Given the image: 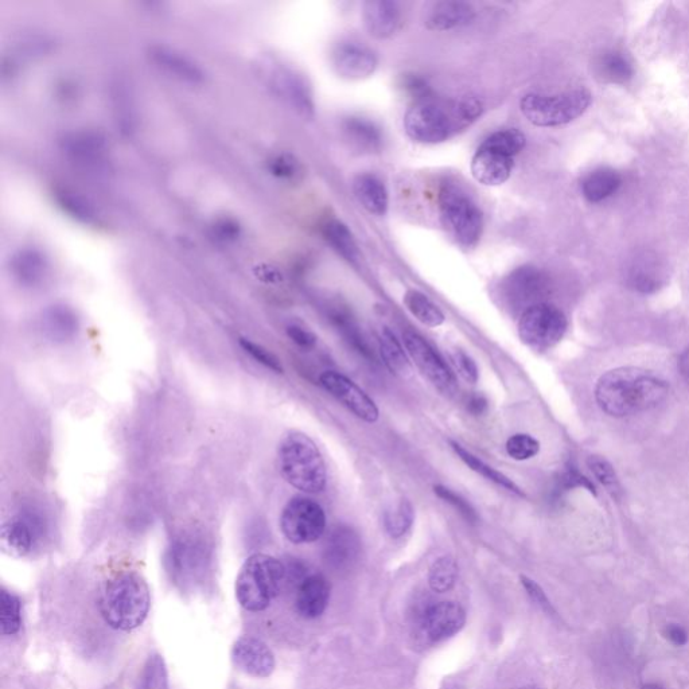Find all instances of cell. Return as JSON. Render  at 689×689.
Segmentation results:
<instances>
[{
    "label": "cell",
    "instance_id": "obj_4",
    "mask_svg": "<svg viewBox=\"0 0 689 689\" xmlns=\"http://www.w3.org/2000/svg\"><path fill=\"white\" fill-rule=\"evenodd\" d=\"M280 473L303 493H321L328 481L325 459L313 439L301 431H288L278 449Z\"/></svg>",
    "mask_w": 689,
    "mask_h": 689
},
{
    "label": "cell",
    "instance_id": "obj_48",
    "mask_svg": "<svg viewBox=\"0 0 689 689\" xmlns=\"http://www.w3.org/2000/svg\"><path fill=\"white\" fill-rule=\"evenodd\" d=\"M212 233L214 239L221 241V243L231 244L236 243L243 235V227L233 217L224 216L214 220Z\"/></svg>",
    "mask_w": 689,
    "mask_h": 689
},
{
    "label": "cell",
    "instance_id": "obj_36",
    "mask_svg": "<svg viewBox=\"0 0 689 689\" xmlns=\"http://www.w3.org/2000/svg\"><path fill=\"white\" fill-rule=\"evenodd\" d=\"M450 443L451 447H453V450L455 451V454H457L458 457L461 458V461L466 463L471 470L476 471L477 474H480V476L486 478V480L494 482V484L501 486V488L516 494V496L524 497L523 490H521L519 486H517L515 482L511 480V478L506 477L505 474L501 473V471L493 469L492 466L486 465L484 461H481V459L476 457V455L471 454L470 451L465 449V447H462L455 442Z\"/></svg>",
    "mask_w": 689,
    "mask_h": 689
},
{
    "label": "cell",
    "instance_id": "obj_1",
    "mask_svg": "<svg viewBox=\"0 0 689 689\" xmlns=\"http://www.w3.org/2000/svg\"><path fill=\"white\" fill-rule=\"evenodd\" d=\"M668 393L667 381L656 373L624 367L613 369L599 379L595 399L607 415L624 418L660 406Z\"/></svg>",
    "mask_w": 689,
    "mask_h": 689
},
{
    "label": "cell",
    "instance_id": "obj_34",
    "mask_svg": "<svg viewBox=\"0 0 689 689\" xmlns=\"http://www.w3.org/2000/svg\"><path fill=\"white\" fill-rule=\"evenodd\" d=\"M380 352L385 367L389 372L402 379H407L412 375V365L404 352L402 344L397 340L395 334L388 328L381 330Z\"/></svg>",
    "mask_w": 689,
    "mask_h": 689
},
{
    "label": "cell",
    "instance_id": "obj_32",
    "mask_svg": "<svg viewBox=\"0 0 689 689\" xmlns=\"http://www.w3.org/2000/svg\"><path fill=\"white\" fill-rule=\"evenodd\" d=\"M622 177L611 167H598L582 179L580 189L587 201L601 202L613 196L621 188Z\"/></svg>",
    "mask_w": 689,
    "mask_h": 689
},
{
    "label": "cell",
    "instance_id": "obj_23",
    "mask_svg": "<svg viewBox=\"0 0 689 689\" xmlns=\"http://www.w3.org/2000/svg\"><path fill=\"white\" fill-rule=\"evenodd\" d=\"M61 149L68 157L87 165L101 162L107 153L108 142L103 132L85 128L64 135Z\"/></svg>",
    "mask_w": 689,
    "mask_h": 689
},
{
    "label": "cell",
    "instance_id": "obj_39",
    "mask_svg": "<svg viewBox=\"0 0 689 689\" xmlns=\"http://www.w3.org/2000/svg\"><path fill=\"white\" fill-rule=\"evenodd\" d=\"M459 568L451 556H442L432 563L428 572V585L435 593L443 594L450 591L457 583Z\"/></svg>",
    "mask_w": 689,
    "mask_h": 689
},
{
    "label": "cell",
    "instance_id": "obj_22",
    "mask_svg": "<svg viewBox=\"0 0 689 689\" xmlns=\"http://www.w3.org/2000/svg\"><path fill=\"white\" fill-rule=\"evenodd\" d=\"M41 521L37 516L18 515L6 521L2 528V544L7 554L22 558L33 550L41 535Z\"/></svg>",
    "mask_w": 689,
    "mask_h": 689
},
{
    "label": "cell",
    "instance_id": "obj_14",
    "mask_svg": "<svg viewBox=\"0 0 689 689\" xmlns=\"http://www.w3.org/2000/svg\"><path fill=\"white\" fill-rule=\"evenodd\" d=\"M334 72L341 79L361 81L371 77L379 60L371 48L354 41L338 42L330 56Z\"/></svg>",
    "mask_w": 689,
    "mask_h": 689
},
{
    "label": "cell",
    "instance_id": "obj_8",
    "mask_svg": "<svg viewBox=\"0 0 689 689\" xmlns=\"http://www.w3.org/2000/svg\"><path fill=\"white\" fill-rule=\"evenodd\" d=\"M567 326V318L562 310L550 303H539L521 314L520 340L535 352H546L562 341Z\"/></svg>",
    "mask_w": 689,
    "mask_h": 689
},
{
    "label": "cell",
    "instance_id": "obj_40",
    "mask_svg": "<svg viewBox=\"0 0 689 689\" xmlns=\"http://www.w3.org/2000/svg\"><path fill=\"white\" fill-rule=\"evenodd\" d=\"M482 144L516 158L524 150L527 138L523 132L516 130V128H506V130L493 132Z\"/></svg>",
    "mask_w": 689,
    "mask_h": 689
},
{
    "label": "cell",
    "instance_id": "obj_55",
    "mask_svg": "<svg viewBox=\"0 0 689 689\" xmlns=\"http://www.w3.org/2000/svg\"><path fill=\"white\" fill-rule=\"evenodd\" d=\"M664 637L667 638L669 642H671L672 645L675 646H684L687 645L688 642V633L687 630L683 628L681 625L677 624H669L665 626L664 629Z\"/></svg>",
    "mask_w": 689,
    "mask_h": 689
},
{
    "label": "cell",
    "instance_id": "obj_26",
    "mask_svg": "<svg viewBox=\"0 0 689 689\" xmlns=\"http://www.w3.org/2000/svg\"><path fill=\"white\" fill-rule=\"evenodd\" d=\"M341 127L346 142L360 153H377L383 147V132L372 120L361 116H349L342 122Z\"/></svg>",
    "mask_w": 689,
    "mask_h": 689
},
{
    "label": "cell",
    "instance_id": "obj_12",
    "mask_svg": "<svg viewBox=\"0 0 689 689\" xmlns=\"http://www.w3.org/2000/svg\"><path fill=\"white\" fill-rule=\"evenodd\" d=\"M466 624V611L457 602L434 603L420 617V633L432 644L454 637Z\"/></svg>",
    "mask_w": 689,
    "mask_h": 689
},
{
    "label": "cell",
    "instance_id": "obj_35",
    "mask_svg": "<svg viewBox=\"0 0 689 689\" xmlns=\"http://www.w3.org/2000/svg\"><path fill=\"white\" fill-rule=\"evenodd\" d=\"M322 235L328 241L330 247L341 255L349 263L360 262L361 253L356 240L344 223L338 220H330L323 225Z\"/></svg>",
    "mask_w": 689,
    "mask_h": 689
},
{
    "label": "cell",
    "instance_id": "obj_57",
    "mask_svg": "<svg viewBox=\"0 0 689 689\" xmlns=\"http://www.w3.org/2000/svg\"><path fill=\"white\" fill-rule=\"evenodd\" d=\"M679 367L681 375L685 377V380L689 381V349L681 356Z\"/></svg>",
    "mask_w": 689,
    "mask_h": 689
},
{
    "label": "cell",
    "instance_id": "obj_19",
    "mask_svg": "<svg viewBox=\"0 0 689 689\" xmlns=\"http://www.w3.org/2000/svg\"><path fill=\"white\" fill-rule=\"evenodd\" d=\"M362 21L369 35L377 40H387L402 27V9L389 0H368L362 7Z\"/></svg>",
    "mask_w": 689,
    "mask_h": 689
},
{
    "label": "cell",
    "instance_id": "obj_33",
    "mask_svg": "<svg viewBox=\"0 0 689 689\" xmlns=\"http://www.w3.org/2000/svg\"><path fill=\"white\" fill-rule=\"evenodd\" d=\"M79 318L65 305L50 306L44 314V329L53 341H68L79 332Z\"/></svg>",
    "mask_w": 689,
    "mask_h": 689
},
{
    "label": "cell",
    "instance_id": "obj_18",
    "mask_svg": "<svg viewBox=\"0 0 689 689\" xmlns=\"http://www.w3.org/2000/svg\"><path fill=\"white\" fill-rule=\"evenodd\" d=\"M515 169V158L481 144L471 159V174L485 186L505 184Z\"/></svg>",
    "mask_w": 689,
    "mask_h": 689
},
{
    "label": "cell",
    "instance_id": "obj_46",
    "mask_svg": "<svg viewBox=\"0 0 689 689\" xmlns=\"http://www.w3.org/2000/svg\"><path fill=\"white\" fill-rule=\"evenodd\" d=\"M506 451L515 461H527L539 454L540 443L528 434H516L506 441Z\"/></svg>",
    "mask_w": 689,
    "mask_h": 689
},
{
    "label": "cell",
    "instance_id": "obj_11",
    "mask_svg": "<svg viewBox=\"0 0 689 689\" xmlns=\"http://www.w3.org/2000/svg\"><path fill=\"white\" fill-rule=\"evenodd\" d=\"M501 291L509 306L525 311L543 303V298L550 291V280L539 268L524 266L508 275L502 283Z\"/></svg>",
    "mask_w": 689,
    "mask_h": 689
},
{
    "label": "cell",
    "instance_id": "obj_10",
    "mask_svg": "<svg viewBox=\"0 0 689 689\" xmlns=\"http://www.w3.org/2000/svg\"><path fill=\"white\" fill-rule=\"evenodd\" d=\"M209 562V548L200 537H178L167 551L166 563L171 578L184 587L201 582L208 570Z\"/></svg>",
    "mask_w": 689,
    "mask_h": 689
},
{
    "label": "cell",
    "instance_id": "obj_38",
    "mask_svg": "<svg viewBox=\"0 0 689 689\" xmlns=\"http://www.w3.org/2000/svg\"><path fill=\"white\" fill-rule=\"evenodd\" d=\"M414 520V506L404 498V500L399 501V504L384 513L383 523L385 532L392 539H400V537L410 531Z\"/></svg>",
    "mask_w": 689,
    "mask_h": 689
},
{
    "label": "cell",
    "instance_id": "obj_42",
    "mask_svg": "<svg viewBox=\"0 0 689 689\" xmlns=\"http://www.w3.org/2000/svg\"><path fill=\"white\" fill-rule=\"evenodd\" d=\"M587 466L593 471L594 477L601 482L606 492L609 493L614 500H621V482L618 480L617 473H615L611 463L606 461L605 458L598 457V455H591V457L587 459Z\"/></svg>",
    "mask_w": 689,
    "mask_h": 689
},
{
    "label": "cell",
    "instance_id": "obj_13",
    "mask_svg": "<svg viewBox=\"0 0 689 689\" xmlns=\"http://www.w3.org/2000/svg\"><path fill=\"white\" fill-rule=\"evenodd\" d=\"M319 381L330 395L340 400L358 419L367 423H376L379 420L380 411L376 403L348 377L338 372L326 371L319 377Z\"/></svg>",
    "mask_w": 689,
    "mask_h": 689
},
{
    "label": "cell",
    "instance_id": "obj_47",
    "mask_svg": "<svg viewBox=\"0 0 689 689\" xmlns=\"http://www.w3.org/2000/svg\"><path fill=\"white\" fill-rule=\"evenodd\" d=\"M240 345L245 353H248L253 360L259 362L264 368L270 369V371L275 373H283V367L280 364L279 358L274 353H271L270 350L263 348L262 345L255 344L251 340H247V338H240Z\"/></svg>",
    "mask_w": 689,
    "mask_h": 689
},
{
    "label": "cell",
    "instance_id": "obj_54",
    "mask_svg": "<svg viewBox=\"0 0 689 689\" xmlns=\"http://www.w3.org/2000/svg\"><path fill=\"white\" fill-rule=\"evenodd\" d=\"M256 278L262 280L264 283L278 284L283 282V274L278 270V268L268 266V264H260V266L255 267Z\"/></svg>",
    "mask_w": 689,
    "mask_h": 689
},
{
    "label": "cell",
    "instance_id": "obj_16",
    "mask_svg": "<svg viewBox=\"0 0 689 689\" xmlns=\"http://www.w3.org/2000/svg\"><path fill=\"white\" fill-rule=\"evenodd\" d=\"M272 89L276 95L287 101L299 115L311 118L314 115V100L310 85L305 77L287 66H278L271 73Z\"/></svg>",
    "mask_w": 689,
    "mask_h": 689
},
{
    "label": "cell",
    "instance_id": "obj_59",
    "mask_svg": "<svg viewBox=\"0 0 689 689\" xmlns=\"http://www.w3.org/2000/svg\"><path fill=\"white\" fill-rule=\"evenodd\" d=\"M517 689H541V688L533 687V685H529V687H523V688H517Z\"/></svg>",
    "mask_w": 689,
    "mask_h": 689
},
{
    "label": "cell",
    "instance_id": "obj_51",
    "mask_svg": "<svg viewBox=\"0 0 689 689\" xmlns=\"http://www.w3.org/2000/svg\"><path fill=\"white\" fill-rule=\"evenodd\" d=\"M520 580L521 585L524 586L529 598H531L532 601L544 611V613L556 615V611L554 606H552L550 599H548L546 593H544L543 589L537 585L535 580L529 579L528 576L525 575H521Z\"/></svg>",
    "mask_w": 689,
    "mask_h": 689
},
{
    "label": "cell",
    "instance_id": "obj_53",
    "mask_svg": "<svg viewBox=\"0 0 689 689\" xmlns=\"http://www.w3.org/2000/svg\"><path fill=\"white\" fill-rule=\"evenodd\" d=\"M287 336L291 338L294 344L301 346L303 349H313L317 345V336L309 332V330L301 328V326H288Z\"/></svg>",
    "mask_w": 689,
    "mask_h": 689
},
{
    "label": "cell",
    "instance_id": "obj_31",
    "mask_svg": "<svg viewBox=\"0 0 689 689\" xmlns=\"http://www.w3.org/2000/svg\"><path fill=\"white\" fill-rule=\"evenodd\" d=\"M54 202L58 209L66 214L69 219L77 221L79 224L95 227L100 224L99 213L95 206L77 192L68 188H56L53 190Z\"/></svg>",
    "mask_w": 689,
    "mask_h": 689
},
{
    "label": "cell",
    "instance_id": "obj_6",
    "mask_svg": "<svg viewBox=\"0 0 689 689\" xmlns=\"http://www.w3.org/2000/svg\"><path fill=\"white\" fill-rule=\"evenodd\" d=\"M443 227L458 244L476 247L484 229L480 206L455 182H445L438 194Z\"/></svg>",
    "mask_w": 689,
    "mask_h": 689
},
{
    "label": "cell",
    "instance_id": "obj_49",
    "mask_svg": "<svg viewBox=\"0 0 689 689\" xmlns=\"http://www.w3.org/2000/svg\"><path fill=\"white\" fill-rule=\"evenodd\" d=\"M434 492L441 500L447 502V504L453 505L469 523H477V513L465 498L443 485H435Z\"/></svg>",
    "mask_w": 689,
    "mask_h": 689
},
{
    "label": "cell",
    "instance_id": "obj_2",
    "mask_svg": "<svg viewBox=\"0 0 689 689\" xmlns=\"http://www.w3.org/2000/svg\"><path fill=\"white\" fill-rule=\"evenodd\" d=\"M484 112L477 97H455L414 104L404 116V130L416 143L439 144L473 126Z\"/></svg>",
    "mask_w": 689,
    "mask_h": 689
},
{
    "label": "cell",
    "instance_id": "obj_17",
    "mask_svg": "<svg viewBox=\"0 0 689 689\" xmlns=\"http://www.w3.org/2000/svg\"><path fill=\"white\" fill-rule=\"evenodd\" d=\"M232 659L236 667L249 676L264 679L275 671L274 653L259 638H239L233 645Z\"/></svg>",
    "mask_w": 689,
    "mask_h": 689
},
{
    "label": "cell",
    "instance_id": "obj_9",
    "mask_svg": "<svg viewBox=\"0 0 689 689\" xmlns=\"http://www.w3.org/2000/svg\"><path fill=\"white\" fill-rule=\"evenodd\" d=\"M280 529L291 543H314L325 533V511L317 501L311 498L301 496L291 498L280 516Z\"/></svg>",
    "mask_w": 689,
    "mask_h": 689
},
{
    "label": "cell",
    "instance_id": "obj_7",
    "mask_svg": "<svg viewBox=\"0 0 689 689\" xmlns=\"http://www.w3.org/2000/svg\"><path fill=\"white\" fill-rule=\"evenodd\" d=\"M591 100L593 97L585 88L572 89L559 95L529 93L521 99L520 110L533 126L559 127L585 114Z\"/></svg>",
    "mask_w": 689,
    "mask_h": 689
},
{
    "label": "cell",
    "instance_id": "obj_27",
    "mask_svg": "<svg viewBox=\"0 0 689 689\" xmlns=\"http://www.w3.org/2000/svg\"><path fill=\"white\" fill-rule=\"evenodd\" d=\"M628 282L638 293H656L665 282V272L660 260L650 253L638 256L629 268Z\"/></svg>",
    "mask_w": 689,
    "mask_h": 689
},
{
    "label": "cell",
    "instance_id": "obj_37",
    "mask_svg": "<svg viewBox=\"0 0 689 689\" xmlns=\"http://www.w3.org/2000/svg\"><path fill=\"white\" fill-rule=\"evenodd\" d=\"M404 305L427 328H439L446 321L443 311L427 295L418 290L407 291L404 295Z\"/></svg>",
    "mask_w": 689,
    "mask_h": 689
},
{
    "label": "cell",
    "instance_id": "obj_28",
    "mask_svg": "<svg viewBox=\"0 0 689 689\" xmlns=\"http://www.w3.org/2000/svg\"><path fill=\"white\" fill-rule=\"evenodd\" d=\"M353 190L362 208L373 216H384L389 205L388 190L376 174H358L353 181Z\"/></svg>",
    "mask_w": 689,
    "mask_h": 689
},
{
    "label": "cell",
    "instance_id": "obj_15",
    "mask_svg": "<svg viewBox=\"0 0 689 689\" xmlns=\"http://www.w3.org/2000/svg\"><path fill=\"white\" fill-rule=\"evenodd\" d=\"M403 342L408 356L435 387L446 392L455 387L453 372L423 337L414 332H406L403 334Z\"/></svg>",
    "mask_w": 689,
    "mask_h": 689
},
{
    "label": "cell",
    "instance_id": "obj_44",
    "mask_svg": "<svg viewBox=\"0 0 689 689\" xmlns=\"http://www.w3.org/2000/svg\"><path fill=\"white\" fill-rule=\"evenodd\" d=\"M267 169L272 177L282 181H295L301 177L302 166L294 155L282 153L268 159Z\"/></svg>",
    "mask_w": 689,
    "mask_h": 689
},
{
    "label": "cell",
    "instance_id": "obj_56",
    "mask_svg": "<svg viewBox=\"0 0 689 689\" xmlns=\"http://www.w3.org/2000/svg\"><path fill=\"white\" fill-rule=\"evenodd\" d=\"M488 407V400H486L485 396L480 395V393L471 396L469 402H467V411L474 416L484 415L485 412L488 411Z\"/></svg>",
    "mask_w": 689,
    "mask_h": 689
},
{
    "label": "cell",
    "instance_id": "obj_58",
    "mask_svg": "<svg viewBox=\"0 0 689 689\" xmlns=\"http://www.w3.org/2000/svg\"><path fill=\"white\" fill-rule=\"evenodd\" d=\"M642 689H665V688L663 687V685H661L659 683H649V684L644 685V687H642Z\"/></svg>",
    "mask_w": 689,
    "mask_h": 689
},
{
    "label": "cell",
    "instance_id": "obj_20",
    "mask_svg": "<svg viewBox=\"0 0 689 689\" xmlns=\"http://www.w3.org/2000/svg\"><path fill=\"white\" fill-rule=\"evenodd\" d=\"M150 58L159 69L182 83L193 85L204 83V69L177 49L166 45H155L150 49Z\"/></svg>",
    "mask_w": 689,
    "mask_h": 689
},
{
    "label": "cell",
    "instance_id": "obj_50",
    "mask_svg": "<svg viewBox=\"0 0 689 689\" xmlns=\"http://www.w3.org/2000/svg\"><path fill=\"white\" fill-rule=\"evenodd\" d=\"M453 362L459 375L466 381H469V383H477L478 379H480V371H478L476 361L469 354L463 352V350H455Z\"/></svg>",
    "mask_w": 689,
    "mask_h": 689
},
{
    "label": "cell",
    "instance_id": "obj_45",
    "mask_svg": "<svg viewBox=\"0 0 689 689\" xmlns=\"http://www.w3.org/2000/svg\"><path fill=\"white\" fill-rule=\"evenodd\" d=\"M397 87L403 92L404 96L414 101V104L422 103V101L435 97L427 80L419 75H415V73H406V75L400 76L399 81H397Z\"/></svg>",
    "mask_w": 689,
    "mask_h": 689
},
{
    "label": "cell",
    "instance_id": "obj_3",
    "mask_svg": "<svg viewBox=\"0 0 689 689\" xmlns=\"http://www.w3.org/2000/svg\"><path fill=\"white\" fill-rule=\"evenodd\" d=\"M150 589L143 576L124 571L105 583L99 597L101 617L111 628L130 632L139 628L149 614Z\"/></svg>",
    "mask_w": 689,
    "mask_h": 689
},
{
    "label": "cell",
    "instance_id": "obj_25",
    "mask_svg": "<svg viewBox=\"0 0 689 689\" xmlns=\"http://www.w3.org/2000/svg\"><path fill=\"white\" fill-rule=\"evenodd\" d=\"M330 583L325 576L314 574L307 576L299 585L295 606L298 613L307 620L321 617L329 605Z\"/></svg>",
    "mask_w": 689,
    "mask_h": 689
},
{
    "label": "cell",
    "instance_id": "obj_5",
    "mask_svg": "<svg viewBox=\"0 0 689 689\" xmlns=\"http://www.w3.org/2000/svg\"><path fill=\"white\" fill-rule=\"evenodd\" d=\"M286 576V567L274 556H249L236 579L237 601L248 611L266 610L282 591Z\"/></svg>",
    "mask_w": 689,
    "mask_h": 689
},
{
    "label": "cell",
    "instance_id": "obj_52",
    "mask_svg": "<svg viewBox=\"0 0 689 689\" xmlns=\"http://www.w3.org/2000/svg\"><path fill=\"white\" fill-rule=\"evenodd\" d=\"M560 488L563 490L585 488L589 490L590 493H593L594 496H597L595 486L591 484L589 478H586L583 474H580L578 470L574 469H568L566 473L563 474L562 478H560Z\"/></svg>",
    "mask_w": 689,
    "mask_h": 689
},
{
    "label": "cell",
    "instance_id": "obj_29",
    "mask_svg": "<svg viewBox=\"0 0 689 689\" xmlns=\"http://www.w3.org/2000/svg\"><path fill=\"white\" fill-rule=\"evenodd\" d=\"M595 76L602 83L626 84L633 79L632 58L621 50H605L594 61Z\"/></svg>",
    "mask_w": 689,
    "mask_h": 689
},
{
    "label": "cell",
    "instance_id": "obj_21",
    "mask_svg": "<svg viewBox=\"0 0 689 689\" xmlns=\"http://www.w3.org/2000/svg\"><path fill=\"white\" fill-rule=\"evenodd\" d=\"M49 270L48 256L37 247H22L10 259L11 276L25 288L41 286Z\"/></svg>",
    "mask_w": 689,
    "mask_h": 689
},
{
    "label": "cell",
    "instance_id": "obj_24",
    "mask_svg": "<svg viewBox=\"0 0 689 689\" xmlns=\"http://www.w3.org/2000/svg\"><path fill=\"white\" fill-rule=\"evenodd\" d=\"M476 18L474 7L465 2L432 3L426 11L424 25L432 31H450L470 25Z\"/></svg>",
    "mask_w": 689,
    "mask_h": 689
},
{
    "label": "cell",
    "instance_id": "obj_43",
    "mask_svg": "<svg viewBox=\"0 0 689 689\" xmlns=\"http://www.w3.org/2000/svg\"><path fill=\"white\" fill-rule=\"evenodd\" d=\"M0 615H2V633L5 636H13L21 629V601L6 590H2V595H0Z\"/></svg>",
    "mask_w": 689,
    "mask_h": 689
},
{
    "label": "cell",
    "instance_id": "obj_30",
    "mask_svg": "<svg viewBox=\"0 0 689 689\" xmlns=\"http://www.w3.org/2000/svg\"><path fill=\"white\" fill-rule=\"evenodd\" d=\"M360 550V537L349 527H337L326 541V558L337 568L350 566Z\"/></svg>",
    "mask_w": 689,
    "mask_h": 689
},
{
    "label": "cell",
    "instance_id": "obj_41",
    "mask_svg": "<svg viewBox=\"0 0 689 689\" xmlns=\"http://www.w3.org/2000/svg\"><path fill=\"white\" fill-rule=\"evenodd\" d=\"M136 689H169V675L162 656L153 655L144 663Z\"/></svg>",
    "mask_w": 689,
    "mask_h": 689
}]
</instances>
